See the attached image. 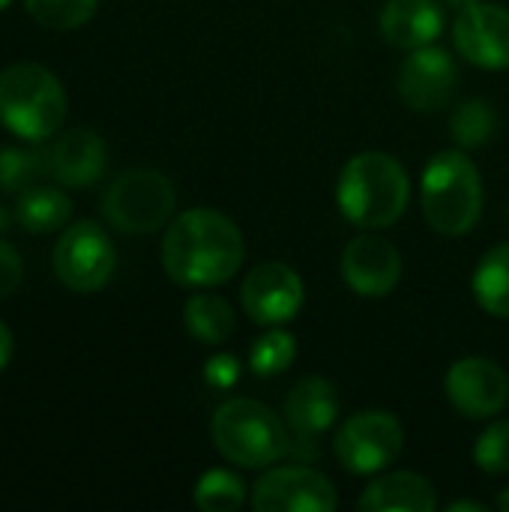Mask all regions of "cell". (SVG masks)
Listing matches in <instances>:
<instances>
[{"mask_svg": "<svg viewBox=\"0 0 509 512\" xmlns=\"http://www.w3.org/2000/svg\"><path fill=\"white\" fill-rule=\"evenodd\" d=\"M48 174V147H0V192H24Z\"/></svg>", "mask_w": 509, "mask_h": 512, "instance_id": "obj_22", "label": "cell"}, {"mask_svg": "<svg viewBox=\"0 0 509 512\" xmlns=\"http://www.w3.org/2000/svg\"><path fill=\"white\" fill-rule=\"evenodd\" d=\"M282 417L291 426V432H297L300 438H315L336 423L339 390L327 378L309 375L291 387L285 408H282Z\"/></svg>", "mask_w": 509, "mask_h": 512, "instance_id": "obj_17", "label": "cell"}, {"mask_svg": "<svg viewBox=\"0 0 509 512\" xmlns=\"http://www.w3.org/2000/svg\"><path fill=\"white\" fill-rule=\"evenodd\" d=\"M381 36L405 51L435 45L444 30V9L435 0H387L378 18Z\"/></svg>", "mask_w": 509, "mask_h": 512, "instance_id": "obj_16", "label": "cell"}, {"mask_svg": "<svg viewBox=\"0 0 509 512\" xmlns=\"http://www.w3.org/2000/svg\"><path fill=\"white\" fill-rule=\"evenodd\" d=\"M498 510L509 512V489H507V492H501V495H498Z\"/></svg>", "mask_w": 509, "mask_h": 512, "instance_id": "obj_34", "label": "cell"}, {"mask_svg": "<svg viewBox=\"0 0 509 512\" xmlns=\"http://www.w3.org/2000/svg\"><path fill=\"white\" fill-rule=\"evenodd\" d=\"M246 501V486L231 471H207L195 486V507L204 512H231Z\"/></svg>", "mask_w": 509, "mask_h": 512, "instance_id": "obj_23", "label": "cell"}, {"mask_svg": "<svg viewBox=\"0 0 509 512\" xmlns=\"http://www.w3.org/2000/svg\"><path fill=\"white\" fill-rule=\"evenodd\" d=\"M51 264H54V276L63 288H69L75 294H93L111 282L117 255H114V243L105 234V228L84 219V222L69 225L60 234Z\"/></svg>", "mask_w": 509, "mask_h": 512, "instance_id": "obj_7", "label": "cell"}, {"mask_svg": "<svg viewBox=\"0 0 509 512\" xmlns=\"http://www.w3.org/2000/svg\"><path fill=\"white\" fill-rule=\"evenodd\" d=\"M21 279H24V261H21V255L6 240H0V300L12 297L18 291Z\"/></svg>", "mask_w": 509, "mask_h": 512, "instance_id": "obj_28", "label": "cell"}, {"mask_svg": "<svg viewBox=\"0 0 509 512\" xmlns=\"http://www.w3.org/2000/svg\"><path fill=\"white\" fill-rule=\"evenodd\" d=\"M174 213V186L150 168L123 171L102 198V216L123 234H153Z\"/></svg>", "mask_w": 509, "mask_h": 512, "instance_id": "obj_6", "label": "cell"}, {"mask_svg": "<svg viewBox=\"0 0 509 512\" xmlns=\"http://www.w3.org/2000/svg\"><path fill=\"white\" fill-rule=\"evenodd\" d=\"M420 198L423 213L438 234H468L483 216V180L477 165L459 150L432 156L423 171Z\"/></svg>", "mask_w": 509, "mask_h": 512, "instance_id": "obj_3", "label": "cell"}, {"mask_svg": "<svg viewBox=\"0 0 509 512\" xmlns=\"http://www.w3.org/2000/svg\"><path fill=\"white\" fill-rule=\"evenodd\" d=\"M474 462L486 474H507L509 471V420L492 423L474 447Z\"/></svg>", "mask_w": 509, "mask_h": 512, "instance_id": "obj_27", "label": "cell"}, {"mask_svg": "<svg viewBox=\"0 0 509 512\" xmlns=\"http://www.w3.org/2000/svg\"><path fill=\"white\" fill-rule=\"evenodd\" d=\"M24 6L48 30H75L96 15L99 0H24Z\"/></svg>", "mask_w": 509, "mask_h": 512, "instance_id": "obj_24", "label": "cell"}, {"mask_svg": "<svg viewBox=\"0 0 509 512\" xmlns=\"http://www.w3.org/2000/svg\"><path fill=\"white\" fill-rule=\"evenodd\" d=\"M207 378L219 387H228L234 378H237V369H234V360L231 357H216L207 363Z\"/></svg>", "mask_w": 509, "mask_h": 512, "instance_id": "obj_29", "label": "cell"}, {"mask_svg": "<svg viewBox=\"0 0 509 512\" xmlns=\"http://www.w3.org/2000/svg\"><path fill=\"white\" fill-rule=\"evenodd\" d=\"M411 183L405 168L381 153H357L342 168L336 201L342 216L357 228H390L408 207Z\"/></svg>", "mask_w": 509, "mask_h": 512, "instance_id": "obj_2", "label": "cell"}, {"mask_svg": "<svg viewBox=\"0 0 509 512\" xmlns=\"http://www.w3.org/2000/svg\"><path fill=\"white\" fill-rule=\"evenodd\" d=\"M12 354H15V339H12V330H9V327L0 321V372L9 366Z\"/></svg>", "mask_w": 509, "mask_h": 512, "instance_id": "obj_30", "label": "cell"}, {"mask_svg": "<svg viewBox=\"0 0 509 512\" xmlns=\"http://www.w3.org/2000/svg\"><path fill=\"white\" fill-rule=\"evenodd\" d=\"M342 276L348 288L363 297H387L399 285L402 255L390 240L378 234H363L351 240L342 252Z\"/></svg>", "mask_w": 509, "mask_h": 512, "instance_id": "obj_14", "label": "cell"}, {"mask_svg": "<svg viewBox=\"0 0 509 512\" xmlns=\"http://www.w3.org/2000/svg\"><path fill=\"white\" fill-rule=\"evenodd\" d=\"M240 300L246 315L261 327L288 324L303 306V282L294 267L282 261H270L255 267L240 288Z\"/></svg>", "mask_w": 509, "mask_h": 512, "instance_id": "obj_9", "label": "cell"}, {"mask_svg": "<svg viewBox=\"0 0 509 512\" xmlns=\"http://www.w3.org/2000/svg\"><path fill=\"white\" fill-rule=\"evenodd\" d=\"M66 117V90L39 63H12L0 72V123L24 138H51Z\"/></svg>", "mask_w": 509, "mask_h": 512, "instance_id": "obj_5", "label": "cell"}, {"mask_svg": "<svg viewBox=\"0 0 509 512\" xmlns=\"http://www.w3.org/2000/svg\"><path fill=\"white\" fill-rule=\"evenodd\" d=\"M186 330L204 345H222L234 333V309L216 294H195L183 306Z\"/></svg>", "mask_w": 509, "mask_h": 512, "instance_id": "obj_21", "label": "cell"}, {"mask_svg": "<svg viewBox=\"0 0 509 512\" xmlns=\"http://www.w3.org/2000/svg\"><path fill=\"white\" fill-rule=\"evenodd\" d=\"M459 54L483 69H509V9L498 3H474L453 24Z\"/></svg>", "mask_w": 509, "mask_h": 512, "instance_id": "obj_12", "label": "cell"}, {"mask_svg": "<svg viewBox=\"0 0 509 512\" xmlns=\"http://www.w3.org/2000/svg\"><path fill=\"white\" fill-rule=\"evenodd\" d=\"M72 216V201L54 186H30L18 192L15 219L27 234H51Z\"/></svg>", "mask_w": 509, "mask_h": 512, "instance_id": "obj_19", "label": "cell"}, {"mask_svg": "<svg viewBox=\"0 0 509 512\" xmlns=\"http://www.w3.org/2000/svg\"><path fill=\"white\" fill-rule=\"evenodd\" d=\"M465 510L486 512V507H483V504H474V501H453V504L447 507V512H465Z\"/></svg>", "mask_w": 509, "mask_h": 512, "instance_id": "obj_31", "label": "cell"}, {"mask_svg": "<svg viewBox=\"0 0 509 512\" xmlns=\"http://www.w3.org/2000/svg\"><path fill=\"white\" fill-rule=\"evenodd\" d=\"M405 447V432L399 420L387 411H363L348 417L333 441V450L345 471L378 474L399 459Z\"/></svg>", "mask_w": 509, "mask_h": 512, "instance_id": "obj_8", "label": "cell"}, {"mask_svg": "<svg viewBox=\"0 0 509 512\" xmlns=\"http://www.w3.org/2000/svg\"><path fill=\"white\" fill-rule=\"evenodd\" d=\"M363 512H432L438 507L435 486L411 471H396L375 480L357 501Z\"/></svg>", "mask_w": 509, "mask_h": 512, "instance_id": "obj_18", "label": "cell"}, {"mask_svg": "<svg viewBox=\"0 0 509 512\" xmlns=\"http://www.w3.org/2000/svg\"><path fill=\"white\" fill-rule=\"evenodd\" d=\"M108 162V147L93 129L63 132L48 147V177L69 189L93 186Z\"/></svg>", "mask_w": 509, "mask_h": 512, "instance_id": "obj_15", "label": "cell"}, {"mask_svg": "<svg viewBox=\"0 0 509 512\" xmlns=\"http://www.w3.org/2000/svg\"><path fill=\"white\" fill-rule=\"evenodd\" d=\"M213 447L231 465L267 468L291 450L288 423L255 399H228L216 408L210 423Z\"/></svg>", "mask_w": 509, "mask_h": 512, "instance_id": "obj_4", "label": "cell"}, {"mask_svg": "<svg viewBox=\"0 0 509 512\" xmlns=\"http://www.w3.org/2000/svg\"><path fill=\"white\" fill-rule=\"evenodd\" d=\"M507 219H509V210H507Z\"/></svg>", "mask_w": 509, "mask_h": 512, "instance_id": "obj_36", "label": "cell"}, {"mask_svg": "<svg viewBox=\"0 0 509 512\" xmlns=\"http://www.w3.org/2000/svg\"><path fill=\"white\" fill-rule=\"evenodd\" d=\"M459 81L456 60L438 45L411 51L399 69V96L414 111H435L450 102Z\"/></svg>", "mask_w": 509, "mask_h": 512, "instance_id": "obj_13", "label": "cell"}, {"mask_svg": "<svg viewBox=\"0 0 509 512\" xmlns=\"http://www.w3.org/2000/svg\"><path fill=\"white\" fill-rule=\"evenodd\" d=\"M495 132V111L489 108V102H468L453 114V138L462 147H480L483 141H489Z\"/></svg>", "mask_w": 509, "mask_h": 512, "instance_id": "obj_26", "label": "cell"}, {"mask_svg": "<svg viewBox=\"0 0 509 512\" xmlns=\"http://www.w3.org/2000/svg\"><path fill=\"white\" fill-rule=\"evenodd\" d=\"M252 507L258 512H330L336 510V489L312 468H273L258 480Z\"/></svg>", "mask_w": 509, "mask_h": 512, "instance_id": "obj_10", "label": "cell"}, {"mask_svg": "<svg viewBox=\"0 0 509 512\" xmlns=\"http://www.w3.org/2000/svg\"><path fill=\"white\" fill-rule=\"evenodd\" d=\"M9 222H12V213H9V210H6V207L0 204V234H3L6 228H9Z\"/></svg>", "mask_w": 509, "mask_h": 512, "instance_id": "obj_32", "label": "cell"}, {"mask_svg": "<svg viewBox=\"0 0 509 512\" xmlns=\"http://www.w3.org/2000/svg\"><path fill=\"white\" fill-rule=\"evenodd\" d=\"M246 258L240 228L219 210L195 207L177 216L162 240V267L183 288L228 282Z\"/></svg>", "mask_w": 509, "mask_h": 512, "instance_id": "obj_1", "label": "cell"}, {"mask_svg": "<svg viewBox=\"0 0 509 512\" xmlns=\"http://www.w3.org/2000/svg\"><path fill=\"white\" fill-rule=\"evenodd\" d=\"M474 3H480V0H447V6H453L456 12H462V9H468V6H474Z\"/></svg>", "mask_w": 509, "mask_h": 512, "instance_id": "obj_33", "label": "cell"}, {"mask_svg": "<svg viewBox=\"0 0 509 512\" xmlns=\"http://www.w3.org/2000/svg\"><path fill=\"white\" fill-rule=\"evenodd\" d=\"M474 297L489 315L509 318V243L489 249L480 258L474 270Z\"/></svg>", "mask_w": 509, "mask_h": 512, "instance_id": "obj_20", "label": "cell"}, {"mask_svg": "<svg viewBox=\"0 0 509 512\" xmlns=\"http://www.w3.org/2000/svg\"><path fill=\"white\" fill-rule=\"evenodd\" d=\"M294 354H297L294 336L282 327H270L261 339H255L249 351V369L255 375H279L294 363Z\"/></svg>", "mask_w": 509, "mask_h": 512, "instance_id": "obj_25", "label": "cell"}, {"mask_svg": "<svg viewBox=\"0 0 509 512\" xmlns=\"http://www.w3.org/2000/svg\"><path fill=\"white\" fill-rule=\"evenodd\" d=\"M447 399L468 420L498 417L509 399L507 372L495 360L465 357L447 372Z\"/></svg>", "mask_w": 509, "mask_h": 512, "instance_id": "obj_11", "label": "cell"}, {"mask_svg": "<svg viewBox=\"0 0 509 512\" xmlns=\"http://www.w3.org/2000/svg\"><path fill=\"white\" fill-rule=\"evenodd\" d=\"M9 3H12V0H0V12H3V9H6Z\"/></svg>", "mask_w": 509, "mask_h": 512, "instance_id": "obj_35", "label": "cell"}]
</instances>
